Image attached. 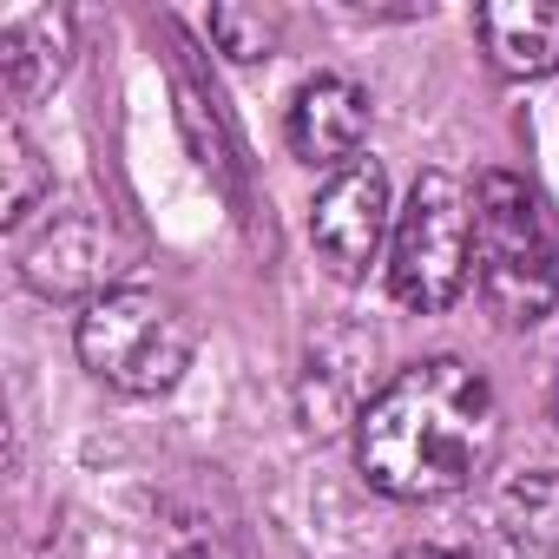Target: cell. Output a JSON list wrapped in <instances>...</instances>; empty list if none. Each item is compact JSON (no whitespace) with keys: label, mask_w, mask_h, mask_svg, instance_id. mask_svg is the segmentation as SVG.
<instances>
[{"label":"cell","mask_w":559,"mask_h":559,"mask_svg":"<svg viewBox=\"0 0 559 559\" xmlns=\"http://www.w3.org/2000/svg\"><path fill=\"white\" fill-rule=\"evenodd\" d=\"M14 257H21V284L53 304H99L126 276V243L99 211H53L40 230L14 237Z\"/></svg>","instance_id":"cell-5"},{"label":"cell","mask_w":559,"mask_h":559,"mask_svg":"<svg viewBox=\"0 0 559 559\" xmlns=\"http://www.w3.org/2000/svg\"><path fill=\"white\" fill-rule=\"evenodd\" d=\"M493 520H500V539L513 552L559 559V467L513 474L500 487V500H493Z\"/></svg>","instance_id":"cell-11"},{"label":"cell","mask_w":559,"mask_h":559,"mask_svg":"<svg viewBox=\"0 0 559 559\" xmlns=\"http://www.w3.org/2000/svg\"><path fill=\"white\" fill-rule=\"evenodd\" d=\"M500 454V395L461 356L395 369L356 421V467L389 500H448Z\"/></svg>","instance_id":"cell-1"},{"label":"cell","mask_w":559,"mask_h":559,"mask_svg":"<svg viewBox=\"0 0 559 559\" xmlns=\"http://www.w3.org/2000/svg\"><path fill=\"white\" fill-rule=\"evenodd\" d=\"M73 349L106 389L145 402V395H171L185 382V369L198 356V330H191L178 297L145 290V284H119L80 310Z\"/></svg>","instance_id":"cell-3"},{"label":"cell","mask_w":559,"mask_h":559,"mask_svg":"<svg viewBox=\"0 0 559 559\" xmlns=\"http://www.w3.org/2000/svg\"><path fill=\"white\" fill-rule=\"evenodd\" d=\"M552 421H559V376H552Z\"/></svg>","instance_id":"cell-15"},{"label":"cell","mask_w":559,"mask_h":559,"mask_svg":"<svg viewBox=\"0 0 559 559\" xmlns=\"http://www.w3.org/2000/svg\"><path fill=\"white\" fill-rule=\"evenodd\" d=\"M369 376H376V336H369V330L336 323V330L310 336L304 389H297V395H304V428H310V435H336L343 421L356 428L362 408L376 402Z\"/></svg>","instance_id":"cell-7"},{"label":"cell","mask_w":559,"mask_h":559,"mask_svg":"<svg viewBox=\"0 0 559 559\" xmlns=\"http://www.w3.org/2000/svg\"><path fill=\"white\" fill-rule=\"evenodd\" d=\"M395 559H474V552H461V546H402Z\"/></svg>","instance_id":"cell-14"},{"label":"cell","mask_w":559,"mask_h":559,"mask_svg":"<svg viewBox=\"0 0 559 559\" xmlns=\"http://www.w3.org/2000/svg\"><path fill=\"white\" fill-rule=\"evenodd\" d=\"M73 67V14L34 8L0 27V80H8V106H34L53 93Z\"/></svg>","instance_id":"cell-10"},{"label":"cell","mask_w":559,"mask_h":559,"mask_svg":"<svg viewBox=\"0 0 559 559\" xmlns=\"http://www.w3.org/2000/svg\"><path fill=\"white\" fill-rule=\"evenodd\" d=\"M474 270H480V304L500 330H533L559 304V250L546 237V217L533 191L513 171L474 178Z\"/></svg>","instance_id":"cell-2"},{"label":"cell","mask_w":559,"mask_h":559,"mask_svg":"<svg viewBox=\"0 0 559 559\" xmlns=\"http://www.w3.org/2000/svg\"><path fill=\"white\" fill-rule=\"evenodd\" d=\"M284 139L290 152L310 165V171H343L362 158V139H369V93L343 73H317L297 86L290 99V119H284Z\"/></svg>","instance_id":"cell-8"},{"label":"cell","mask_w":559,"mask_h":559,"mask_svg":"<svg viewBox=\"0 0 559 559\" xmlns=\"http://www.w3.org/2000/svg\"><path fill=\"white\" fill-rule=\"evenodd\" d=\"M474 34L507 80H552L559 73V8L552 0H487Z\"/></svg>","instance_id":"cell-9"},{"label":"cell","mask_w":559,"mask_h":559,"mask_svg":"<svg viewBox=\"0 0 559 559\" xmlns=\"http://www.w3.org/2000/svg\"><path fill=\"white\" fill-rule=\"evenodd\" d=\"M389 211H395L389 204V171L376 158H356V165L323 178V191L310 204V243L343 284H356V276L376 263V250L389 237Z\"/></svg>","instance_id":"cell-6"},{"label":"cell","mask_w":559,"mask_h":559,"mask_svg":"<svg viewBox=\"0 0 559 559\" xmlns=\"http://www.w3.org/2000/svg\"><path fill=\"white\" fill-rule=\"evenodd\" d=\"M211 40H217L230 60L257 67V60L276 53L284 27H276V14H263V8H211Z\"/></svg>","instance_id":"cell-13"},{"label":"cell","mask_w":559,"mask_h":559,"mask_svg":"<svg viewBox=\"0 0 559 559\" xmlns=\"http://www.w3.org/2000/svg\"><path fill=\"white\" fill-rule=\"evenodd\" d=\"M474 270V191L428 165L395 217V243H389V290L402 310L415 317H441L461 304Z\"/></svg>","instance_id":"cell-4"},{"label":"cell","mask_w":559,"mask_h":559,"mask_svg":"<svg viewBox=\"0 0 559 559\" xmlns=\"http://www.w3.org/2000/svg\"><path fill=\"white\" fill-rule=\"evenodd\" d=\"M47 191H53V171H47L40 145L21 132V119H8V126H0V224L21 237Z\"/></svg>","instance_id":"cell-12"}]
</instances>
